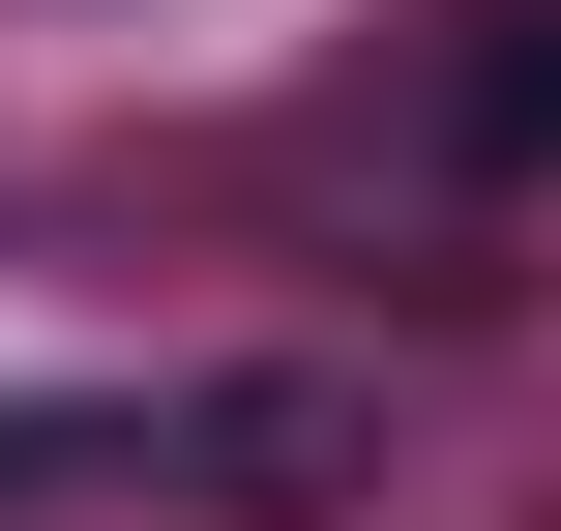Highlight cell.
<instances>
[{
	"label": "cell",
	"instance_id": "cell-1",
	"mask_svg": "<svg viewBox=\"0 0 561 531\" xmlns=\"http://www.w3.org/2000/svg\"><path fill=\"white\" fill-rule=\"evenodd\" d=\"M178 503H207V531H355V503H385V384H325V355L207 384V414H178Z\"/></svg>",
	"mask_w": 561,
	"mask_h": 531
},
{
	"label": "cell",
	"instance_id": "cell-2",
	"mask_svg": "<svg viewBox=\"0 0 561 531\" xmlns=\"http://www.w3.org/2000/svg\"><path fill=\"white\" fill-rule=\"evenodd\" d=\"M414 148H444V177H561V0H444Z\"/></svg>",
	"mask_w": 561,
	"mask_h": 531
}]
</instances>
